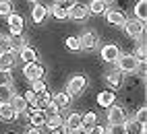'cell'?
Segmentation results:
<instances>
[{
  "label": "cell",
  "instance_id": "obj_1",
  "mask_svg": "<svg viewBox=\"0 0 147 134\" xmlns=\"http://www.w3.org/2000/svg\"><path fill=\"white\" fill-rule=\"evenodd\" d=\"M124 31L129 37L133 39H141L143 33H145V21H139V19H131V21H124Z\"/></svg>",
  "mask_w": 147,
  "mask_h": 134
},
{
  "label": "cell",
  "instance_id": "obj_2",
  "mask_svg": "<svg viewBox=\"0 0 147 134\" xmlns=\"http://www.w3.org/2000/svg\"><path fill=\"white\" fill-rule=\"evenodd\" d=\"M114 64L118 66V70H120V72H137V68H139V64H141V62L137 60L135 56H131V54H124V56L120 54V56H118V60H116Z\"/></svg>",
  "mask_w": 147,
  "mask_h": 134
},
{
  "label": "cell",
  "instance_id": "obj_3",
  "mask_svg": "<svg viewBox=\"0 0 147 134\" xmlns=\"http://www.w3.org/2000/svg\"><path fill=\"white\" fill-rule=\"evenodd\" d=\"M85 87H87V79H85L83 74H77V76H73V79L68 81L66 93L71 95V97H77V95H81L85 91Z\"/></svg>",
  "mask_w": 147,
  "mask_h": 134
},
{
  "label": "cell",
  "instance_id": "obj_4",
  "mask_svg": "<svg viewBox=\"0 0 147 134\" xmlns=\"http://www.w3.org/2000/svg\"><path fill=\"white\" fill-rule=\"evenodd\" d=\"M23 74H25V79L29 81H35V79H44V74H46V68L40 64V62H29L25 64V68H23Z\"/></svg>",
  "mask_w": 147,
  "mask_h": 134
},
{
  "label": "cell",
  "instance_id": "obj_5",
  "mask_svg": "<svg viewBox=\"0 0 147 134\" xmlns=\"http://www.w3.org/2000/svg\"><path fill=\"white\" fill-rule=\"evenodd\" d=\"M126 120V111L120 105H108V124H124Z\"/></svg>",
  "mask_w": 147,
  "mask_h": 134
},
{
  "label": "cell",
  "instance_id": "obj_6",
  "mask_svg": "<svg viewBox=\"0 0 147 134\" xmlns=\"http://www.w3.org/2000/svg\"><path fill=\"white\" fill-rule=\"evenodd\" d=\"M87 15H89V8H87V4L73 2L71 8H68V17L75 19V21H83V19H87Z\"/></svg>",
  "mask_w": 147,
  "mask_h": 134
},
{
  "label": "cell",
  "instance_id": "obj_7",
  "mask_svg": "<svg viewBox=\"0 0 147 134\" xmlns=\"http://www.w3.org/2000/svg\"><path fill=\"white\" fill-rule=\"evenodd\" d=\"M118 56H120L118 45L106 43V45L102 47V60H104V62H116V60H118Z\"/></svg>",
  "mask_w": 147,
  "mask_h": 134
},
{
  "label": "cell",
  "instance_id": "obj_8",
  "mask_svg": "<svg viewBox=\"0 0 147 134\" xmlns=\"http://www.w3.org/2000/svg\"><path fill=\"white\" fill-rule=\"evenodd\" d=\"M79 45H81V50H93V47L97 45V35L91 33V31L81 33V37H79Z\"/></svg>",
  "mask_w": 147,
  "mask_h": 134
},
{
  "label": "cell",
  "instance_id": "obj_9",
  "mask_svg": "<svg viewBox=\"0 0 147 134\" xmlns=\"http://www.w3.org/2000/svg\"><path fill=\"white\" fill-rule=\"evenodd\" d=\"M8 19V29H11V33L13 35H17V33H21V29H23V25H25V21H23V17L21 15H17V13H11L6 17Z\"/></svg>",
  "mask_w": 147,
  "mask_h": 134
},
{
  "label": "cell",
  "instance_id": "obj_10",
  "mask_svg": "<svg viewBox=\"0 0 147 134\" xmlns=\"http://www.w3.org/2000/svg\"><path fill=\"white\" fill-rule=\"evenodd\" d=\"M17 64V52H4L0 54V68L2 70H13V66Z\"/></svg>",
  "mask_w": 147,
  "mask_h": 134
},
{
  "label": "cell",
  "instance_id": "obj_11",
  "mask_svg": "<svg viewBox=\"0 0 147 134\" xmlns=\"http://www.w3.org/2000/svg\"><path fill=\"white\" fill-rule=\"evenodd\" d=\"M124 130H126V134H145V124H141V122H137L135 118H131V120H124Z\"/></svg>",
  "mask_w": 147,
  "mask_h": 134
},
{
  "label": "cell",
  "instance_id": "obj_12",
  "mask_svg": "<svg viewBox=\"0 0 147 134\" xmlns=\"http://www.w3.org/2000/svg\"><path fill=\"white\" fill-rule=\"evenodd\" d=\"M106 19H108L110 25H116V27H122L124 21H126V17H124L122 11H110V8L106 11Z\"/></svg>",
  "mask_w": 147,
  "mask_h": 134
},
{
  "label": "cell",
  "instance_id": "obj_13",
  "mask_svg": "<svg viewBox=\"0 0 147 134\" xmlns=\"http://www.w3.org/2000/svg\"><path fill=\"white\" fill-rule=\"evenodd\" d=\"M17 116H19V113L13 109L11 103H2V105H0V120H4V122H15Z\"/></svg>",
  "mask_w": 147,
  "mask_h": 134
},
{
  "label": "cell",
  "instance_id": "obj_14",
  "mask_svg": "<svg viewBox=\"0 0 147 134\" xmlns=\"http://www.w3.org/2000/svg\"><path fill=\"white\" fill-rule=\"evenodd\" d=\"M29 122H31V126H35V128L46 126V113H44V109H33L31 113H29Z\"/></svg>",
  "mask_w": 147,
  "mask_h": 134
},
{
  "label": "cell",
  "instance_id": "obj_15",
  "mask_svg": "<svg viewBox=\"0 0 147 134\" xmlns=\"http://www.w3.org/2000/svg\"><path fill=\"white\" fill-rule=\"evenodd\" d=\"M87 8H89V15H104L108 11V2L106 0H91Z\"/></svg>",
  "mask_w": 147,
  "mask_h": 134
},
{
  "label": "cell",
  "instance_id": "obj_16",
  "mask_svg": "<svg viewBox=\"0 0 147 134\" xmlns=\"http://www.w3.org/2000/svg\"><path fill=\"white\" fill-rule=\"evenodd\" d=\"M46 17H48V8L42 6V4H33V8H31V19H33V23H44Z\"/></svg>",
  "mask_w": 147,
  "mask_h": 134
},
{
  "label": "cell",
  "instance_id": "obj_17",
  "mask_svg": "<svg viewBox=\"0 0 147 134\" xmlns=\"http://www.w3.org/2000/svg\"><path fill=\"white\" fill-rule=\"evenodd\" d=\"M52 103L56 105L58 109H60V107H66V105L71 103V95H68L66 91H64V93H56V95H52Z\"/></svg>",
  "mask_w": 147,
  "mask_h": 134
},
{
  "label": "cell",
  "instance_id": "obj_18",
  "mask_svg": "<svg viewBox=\"0 0 147 134\" xmlns=\"http://www.w3.org/2000/svg\"><path fill=\"white\" fill-rule=\"evenodd\" d=\"M114 97H116V95H114L112 91H102V93H97V105L108 107V105L114 103Z\"/></svg>",
  "mask_w": 147,
  "mask_h": 134
},
{
  "label": "cell",
  "instance_id": "obj_19",
  "mask_svg": "<svg viewBox=\"0 0 147 134\" xmlns=\"http://www.w3.org/2000/svg\"><path fill=\"white\" fill-rule=\"evenodd\" d=\"M11 105H13V109H15L17 113H21V111H25V109H27V101H25L23 95H13Z\"/></svg>",
  "mask_w": 147,
  "mask_h": 134
},
{
  "label": "cell",
  "instance_id": "obj_20",
  "mask_svg": "<svg viewBox=\"0 0 147 134\" xmlns=\"http://www.w3.org/2000/svg\"><path fill=\"white\" fill-rule=\"evenodd\" d=\"M46 126L48 128H60V126H64V122H62V118L58 116V111H54V113H50V116H46Z\"/></svg>",
  "mask_w": 147,
  "mask_h": 134
},
{
  "label": "cell",
  "instance_id": "obj_21",
  "mask_svg": "<svg viewBox=\"0 0 147 134\" xmlns=\"http://www.w3.org/2000/svg\"><path fill=\"white\" fill-rule=\"evenodd\" d=\"M135 19H139V21L147 19V0H139L135 4Z\"/></svg>",
  "mask_w": 147,
  "mask_h": 134
},
{
  "label": "cell",
  "instance_id": "obj_22",
  "mask_svg": "<svg viewBox=\"0 0 147 134\" xmlns=\"http://www.w3.org/2000/svg\"><path fill=\"white\" fill-rule=\"evenodd\" d=\"M13 87L11 85H2V87H0V105L2 103H11V99H13Z\"/></svg>",
  "mask_w": 147,
  "mask_h": 134
},
{
  "label": "cell",
  "instance_id": "obj_23",
  "mask_svg": "<svg viewBox=\"0 0 147 134\" xmlns=\"http://www.w3.org/2000/svg\"><path fill=\"white\" fill-rule=\"evenodd\" d=\"M11 47H13V52H17V54L27 47V43H25V39L21 37V33H17V35L11 37Z\"/></svg>",
  "mask_w": 147,
  "mask_h": 134
},
{
  "label": "cell",
  "instance_id": "obj_24",
  "mask_svg": "<svg viewBox=\"0 0 147 134\" xmlns=\"http://www.w3.org/2000/svg\"><path fill=\"white\" fill-rule=\"evenodd\" d=\"M17 56H19V58H21L25 64H29V62H35V60H37V54L31 50V47H25V50H21Z\"/></svg>",
  "mask_w": 147,
  "mask_h": 134
},
{
  "label": "cell",
  "instance_id": "obj_25",
  "mask_svg": "<svg viewBox=\"0 0 147 134\" xmlns=\"http://www.w3.org/2000/svg\"><path fill=\"white\" fill-rule=\"evenodd\" d=\"M73 128H81V113H71L66 118V130H73Z\"/></svg>",
  "mask_w": 147,
  "mask_h": 134
},
{
  "label": "cell",
  "instance_id": "obj_26",
  "mask_svg": "<svg viewBox=\"0 0 147 134\" xmlns=\"http://www.w3.org/2000/svg\"><path fill=\"white\" fill-rule=\"evenodd\" d=\"M106 81L110 83L112 87H120L124 79H122V72H120V70H112L110 74H108V79H106Z\"/></svg>",
  "mask_w": 147,
  "mask_h": 134
},
{
  "label": "cell",
  "instance_id": "obj_27",
  "mask_svg": "<svg viewBox=\"0 0 147 134\" xmlns=\"http://www.w3.org/2000/svg\"><path fill=\"white\" fill-rule=\"evenodd\" d=\"M95 122H97L95 113H93V111H87L85 116H81V128H85V130H87V128H91Z\"/></svg>",
  "mask_w": 147,
  "mask_h": 134
},
{
  "label": "cell",
  "instance_id": "obj_28",
  "mask_svg": "<svg viewBox=\"0 0 147 134\" xmlns=\"http://www.w3.org/2000/svg\"><path fill=\"white\" fill-rule=\"evenodd\" d=\"M50 15L54 17V19H58V21H64V19H68V11L66 8H62V6H52V11H50Z\"/></svg>",
  "mask_w": 147,
  "mask_h": 134
},
{
  "label": "cell",
  "instance_id": "obj_29",
  "mask_svg": "<svg viewBox=\"0 0 147 134\" xmlns=\"http://www.w3.org/2000/svg\"><path fill=\"white\" fill-rule=\"evenodd\" d=\"M133 56H135V58L139 60V62H145V58H147V47H145V43H143V41L135 47V54H133Z\"/></svg>",
  "mask_w": 147,
  "mask_h": 134
},
{
  "label": "cell",
  "instance_id": "obj_30",
  "mask_svg": "<svg viewBox=\"0 0 147 134\" xmlns=\"http://www.w3.org/2000/svg\"><path fill=\"white\" fill-rule=\"evenodd\" d=\"M11 13H13V2H11V0H0V15L8 17Z\"/></svg>",
  "mask_w": 147,
  "mask_h": 134
},
{
  "label": "cell",
  "instance_id": "obj_31",
  "mask_svg": "<svg viewBox=\"0 0 147 134\" xmlns=\"http://www.w3.org/2000/svg\"><path fill=\"white\" fill-rule=\"evenodd\" d=\"M31 91L33 93H44L46 91V83H44V79H35V81H31Z\"/></svg>",
  "mask_w": 147,
  "mask_h": 134
},
{
  "label": "cell",
  "instance_id": "obj_32",
  "mask_svg": "<svg viewBox=\"0 0 147 134\" xmlns=\"http://www.w3.org/2000/svg\"><path fill=\"white\" fill-rule=\"evenodd\" d=\"M66 47H68V50H71V52H79L81 50V45H79V37H66Z\"/></svg>",
  "mask_w": 147,
  "mask_h": 134
},
{
  "label": "cell",
  "instance_id": "obj_33",
  "mask_svg": "<svg viewBox=\"0 0 147 134\" xmlns=\"http://www.w3.org/2000/svg\"><path fill=\"white\" fill-rule=\"evenodd\" d=\"M106 134H126L122 124H110V128H106Z\"/></svg>",
  "mask_w": 147,
  "mask_h": 134
},
{
  "label": "cell",
  "instance_id": "obj_34",
  "mask_svg": "<svg viewBox=\"0 0 147 134\" xmlns=\"http://www.w3.org/2000/svg\"><path fill=\"white\" fill-rule=\"evenodd\" d=\"M13 47H11V37H4V35H0V54H4V52H11Z\"/></svg>",
  "mask_w": 147,
  "mask_h": 134
},
{
  "label": "cell",
  "instance_id": "obj_35",
  "mask_svg": "<svg viewBox=\"0 0 147 134\" xmlns=\"http://www.w3.org/2000/svg\"><path fill=\"white\" fill-rule=\"evenodd\" d=\"M2 85H11V70L0 68V87H2Z\"/></svg>",
  "mask_w": 147,
  "mask_h": 134
},
{
  "label": "cell",
  "instance_id": "obj_36",
  "mask_svg": "<svg viewBox=\"0 0 147 134\" xmlns=\"http://www.w3.org/2000/svg\"><path fill=\"white\" fill-rule=\"evenodd\" d=\"M87 134H106V128L100 124H93L91 128H87Z\"/></svg>",
  "mask_w": 147,
  "mask_h": 134
},
{
  "label": "cell",
  "instance_id": "obj_37",
  "mask_svg": "<svg viewBox=\"0 0 147 134\" xmlns=\"http://www.w3.org/2000/svg\"><path fill=\"white\" fill-rule=\"evenodd\" d=\"M135 120H137V122H141V124H145V120H147V109H145V107H141L139 111H137Z\"/></svg>",
  "mask_w": 147,
  "mask_h": 134
},
{
  "label": "cell",
  "instance_id": "obj_38",
  "mask_svg": "<svg viewBox=\"0 0 147 134\" xmlns=\"http://www.w3.org/2000/svg\"><path fill=\"white\" fill-rule=\"evenodd\" d=\"M73 2H75V0H54V4H56V6H62V8H66V11L71 8Z\"/></svg>",
  "mask_w": 147,
  "mask_h": 134
},
{
  "label": "cell",
  "instance_id": "obj_39",
  "mask_svg": "<svg viewBox=\"0 0 147 134\" xmlns=\"http://www.w3.org/2000/svg\"><path fill=\"white\" fill-rule=\"evenodd\" d=\"M66 134H87L85 128H73V130H66Z\"/></svg>",
  "mask_w": 147,
  "mask_h": 134
},
{
  "label": "cell",
  "instance_id": "obj_40",
  "mask_svg": "<svg viewBox=\"0 0 147 134\" xmlns=\"http://www.w3.org/2000/svg\"><path fill=\"white\" fill-rule=\"evenodd\" d=\"M50 134H66V128H64V126H60V128H52Z\"/></svg>",
  "mask_w": 147,
  "mask_h": 134
},
{
  "label": "cell",
  "instance_id": "obj_41",
  "mask_svg": "<svg viewBox=\"0 0 147 134\" xmlns=\"http://www.w3.org/2000/svg\"><path fill=\"white\" fill-rule=\"evenodd\" d=\"M25 134H42V130H40V128H35V126H31V128H29V130L25 132Z\"/></svg>",
  "mask_w": 147,
  "mask_h": 134
},
{
  "label": "cell",
  "instance_id": "obj_42",
  "mask_svg": "<svg viewBox=\"0 0 147 134\" xmlns=\"http://www.w3.org/2000/svg\"><path fill=\"white\" fill-rule=\"evenodd\" d=\"M106 2H110V0H106Z\"/></svg>",
  "mask_w": 147,
  "mask_h": 134
},
{
  "label": "cell",
  "instance_id": "obj_43",
  "mask_svg": "<svg viewBox=\"0 0 147 134\" xmlns=\"http://www.w3.org/2000/svg\"><path fill=\"white\" fill-rule=\"evenodd\" d=\"M11 134H13V132H11Z\"/></svg>",
  "mask_w": 147,
  "mask_h": 134
}]
</instances>
